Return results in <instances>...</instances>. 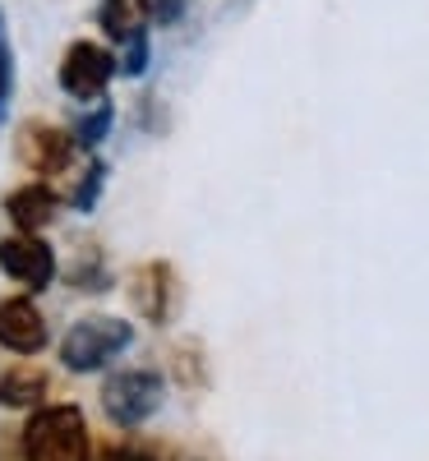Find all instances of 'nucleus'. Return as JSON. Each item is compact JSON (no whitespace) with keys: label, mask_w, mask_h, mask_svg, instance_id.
I'll list each match as a JSON object with an SVG mask.
<instances>
[{"label":"nucleus","mask_w":429,"mask_h":461,"mask_svg":"<svg viewBox=\"0 0 429 461\" xmlns=\"http://www.w3.org/2000/svg\"><path fill=\"white\" fill-rule=\"evenodd\" d=\"M28 461H93L88 425L74 406H42L23 429Z\"/></svg>","instance_id":"1"},{"label":"nucleus","mask_w":429,"mask_h":461,"mask_svg":"<svg viewBox=\"0 0 429 461\" xmlns=\"http://www.w3.org/2000/svg\"><path fill=\"white\" fill-rule=\"evenodd\" d=\"M130 341H134V328L125 319H79L60 341V360L74 374H93V369H106L115 356H125Z\"/></svg>","instance_id":"2"},{"label":"nucleus","mask_w":429,"mask_h":461,"mask_svg":"<svg viewBox=\"0 0 429 461\" xmlns=\"http://www.w3.org/2000/svg\"><path fill=\"white\" fill-rule=\"evenodd\" d=\"M162 406V378L152 369H125V374H111L106 388H102V411L115 420V425H143L148 415H158Z\"/></svg>","instance_id":"3"},{"label":"nucleus","mask_w":429,"mask_h":461,"mask_svg":"<svg viewBox=\"0 0 429 461\" xmlns=\"http://www.w3.org/2000/svg\"><path fill=\"white\" fill-rule=\"evenodd\" d=\"M115 69H121V65H115V56L102 42H69L65 56H60V74H56V79H60V88L69 97L97 102V97H106Z\"/></svg>","instance_id":"4"},{"label":"nucleus","mask_w":429,"mask_h":461,"mask_svg":"<svg viewBox=\"0 0 429 461\" xmlns=\"http://www.w3.org/2000/svg\"><path fill=\"white\" fill-rule=\"evenodd\" d=\"M0 267L28 291H47L56 282V254L37 230H19V236L0 240Z\"/></svg>","instance_id":"5"},{"label":"nucleus","mask_w":429,"mask_h":461,"mask_svg":"<svg viewBox=\"0 0 429 461\" xmlns=\"http://www.w3.org/2000/svg\"><path fill=\"white\" fill-rule=\"evenodd\" d=\"M47 319H42V310L28 300V295H14V300H5L0 304V346L5 351H14V356H37L47 346Z\"/></svg>","instance_id":"6"},{"label":"nucleus","mask_w":429,"mask_h":461,"mask_svg":"<svg viewBox=\"0 0 429 461\" xmlns=\"http://www.w3.org/2000/svg\"><path fill=\"white\" fill-rule=\"evenodd\" d=\"M19 158L32 167V176H65L69 158H74V134L56 130V125H28L23 130V148H19Z\"/></svg>","instance_id":"7"},{"label":"nucleus","mask_w":429,"mask_h":461,"mask_svg":"<svg viewBox=\"0 0 429 461\" xmlns=\"http://www.w3.org/2000/svg\"><path fill=\"white\" fill-rule=\"evenodd\" d=\"M5 212H10V221L19 230H42L47 221H56L60 194H56L51 185H42V180H28L23 189H14V194L5 199Z\"/></svg>","instance_id":"8"},{"label":"nucleus","mask_w":429,"mask_h":461,"mask_svg":"<svg viewBox=\"0 0 429 461\" xmlns=\"http://www.w3.org/2000/svg\"><path fill=\"white\" fill-rule=\"evenodd\" d=\"M134 304L143 310V319L162 323L167 310H171V267L167 263H152L134 277Z\"/></svg>","instance_id":"9"},{"label":"nucleus","mask_w":429,"mask_h":461,"mask_svg":"<svg viewBox=\"0 0 429 461\" xmlns=\"http://www.w3.org/2000/svg\"><path fill=\"white\" fill-rule=\"evenodd\" d=\"M47 393V378L32 369H14L0 378V406H37Z\"/></svg>","instance_id":"10"},{"label":"nucleus","mask_w":429,"mask_h":461,"mask_svg":"<svg viewBox=\"0 0 429 461\" xmlns=\"http://www.w3.org/2000/svg\"><path fill=\"white\" fill-rule=\"evenodd\" d=\"M97 23H102V32L111 37V42H125L134 28H143L134 0H102V5H97Z\"/></svg>","instance_id":"11"},{"label":"nucleus","mask_w":429,"mask_h":461,"mask_svg":"<svg viewBox=\"0 0 429 461\" xmlns=\"http://www.w3.org/2000/svg\"><path fill=\"white\" fill-rule=\"evenodd\" d=\"M111 121H115L111 102H106V106H97L93 115H79V121H74V143H79V148H97V143L106 139Z\"/></svg>","instance_id":"12"},{"label":"nucleus","mask_w":429,"mask_h":461,"mask_svg":"<svg viewBox=\"0 0 429 461\" xmlns=\"http://www.w3.org/2000/svg\"><path fill=\"white\" fill-rule=\"evenodd\" d=\"M106 185V167L102 162H88L84 167V176H79V189L69 194V208H79V212H88L93 203H97V189Z\"/></svg>","instance_id":"13"},{"label":"nucleus","mask_w":429,"mask_h":461,"mask_svg":"<svg viewBox=\"0 0 429 461\" xmlns=\"http://www.w3.org/2000/svg\"><path fill=\"white\" fill-rule=\"evenodd\" d=\"M148 56H152V51H148V32H143V28H134V32L125 37V56L115 60V65H121V69L130 74V79H139V74L148 69Z\"/></svg>","instance_id":"14"},{"label":"nucleus","mask_w":429,"mask_h":461,"mask_svg":"<svg viewBox=\"0 0 429 461\" xmlns=\"http://www.w3.org/2000/svg\"><path fill=\"white\" fill-rule=\"evenodd\" d=\"M14 88V56H10V37H5V14H0V106L10 102Z\"/></svg>","instance_id":"15"},{"label":"nucleus","mask_w":429,"mask_h":461,"mask_svg":"<svg viewBox=\"0 0 429 461\" xmlns=\"http://www.w3.org/2000/svg\"><path fill=\"white\" fill-rule=\"evenodd\" d=\"M139 5V19H152V23H171L180 14V0H134Z\"/></svg>","instance_id":"16"},{"label":"nucleus","mask_w":429,"mask_h":461,"mask_svg":"<svg viewBox=\"0 0 429 461\" xmlns=\"http://www.w3.org/2000/svg\"><path fill=\"white\" fill-rule=\"evenodd\" d=\"M180 461H194V456H180Z\"/></svg>","instance_id":"17"}]
</instances>
